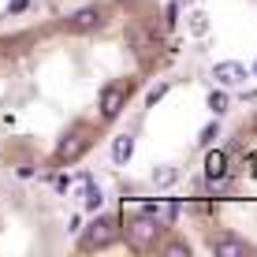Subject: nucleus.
Returning <instances> with one entry per match:
<instances>
[{"label": "nucleus", "instance_id": "3", "mask_svg": "<svg viewBox=\"0 0 257 257\" xmlns=\"http://www.w3.org/2000/svg\"><path fill=\"white\" fill-rule=\"evenodd\" d=\"M86 146H90V138H86V131H82V127L67 131V135H64V142H60V149H56V161H60V164H71V161H78Z\"/></svg>", "mask_w": 257, "mask_h": 257}, {"label": "nucleus", "instance_id": "19", "mask_svg": "<svg viewBox=\"0 0 257 257\" xmlns=\"http://www.w3.org/2000/svg\"><path fill=\"white\" fill-rule=\"evenodd\" d=\"M212 138H216V123H209V127L201 131V142H212Z\"/></svg>", "mask_w": 257, "mask_h": 257}, {"label": "nucleus", "instance_id": "10", "mask_svg": "<svg viewBox=\"0 0 257 257\" xmlns=\"http://www.w3.org/2000/svg\"><path fill=\"white\" fill-rule=\"evenodd\" d=\"M149 212H153L157 220H175V216H179V205H175V201H168V205H161V209H149Z\"/></svg>", "mask_w": 257, "mask_h": 257}, {"label": "nucleus", "instance_id": "5", "mask_svg": "<svg viewBox=\"0 0 257 257\" xmlns=\"http://www.w3.org/2000/svg\"><path fill=\"white\" fill-rule=\"evenodd\" d=\"M212 75H216V82L235 86V82H242V78H246V67L238 64V60H224V64H216V67H212Z\"/></svg>", "mask_w": 257, "mask_h": 257}, {"label": "nucleus", "instance_id": "16", "mask_svg": "<svg viewBox=\"0 0 257 257\" xmlns=\"http://www.w3.org/2000/svg\"><path fill=\"white\" fill-rule=\"evenodd\" d=\"M205 26H209V23H205V15L198 12V15H194V23H190V30H194V34H205Z\"/></svg>", "mask_w": 257, "mask_h": 257}, {"label": "nucleus", "instance_id": "17", "mask_svg": "<svg viewBox=\"0 0 257 257\" xmlns=\"http://www.w3.org/2000/svg\"><path fill=\"white\" fill-rule=\"evenodd\" d=\"M164 93H168V86H153V90H149V104H157Z\"/></svg>", "mask_w": 257, "mask_h": 257}, {"label": "nucleus", "instance_id": "4", "mask_svg": "<svg viewBox=\"0 0 257 257\" xmlns=\"http://www.w3.org/2000/svg\"><path fill=\"white\" fill-rule=\"evenodd\" d=\"M123 104H127V86H108V90L101 93V116H104V119L119 116Z\"/></svg>", "mask_w": 257, "mask_h": 257}, {"label": "nucleus", "instance_id": "14", "mask_svg": "<svg viewBox=\"0 0 257 257\" xmlns=\"http://www.w3.org/2000/svg\"><path fill=\"white\" fill-rule=\"evenodd\" d=\"M172 253H175V257H187L190 246H187V242H168V257H172Z\"/></svg>", "mask_w": 257, "mask_h": 257}, {"label": "nucleus", "instance_id": "6", "mask_svg": "<svg viewBox=\"0 0 257 257\" xmlns=\"http://www.w3.org/2000/svg\"><path fill=\"white\" fill-rule=\"evenodd\" d=\"M101 26V8H82L71 15V30H97Z\"/></svg>", "mask_w": 257, "mask_h": 257}, {"label": "nucleus", "instance_id": "18", "mask_svg": "<svg viewBox=\"0 0 257 257\" xmlns=\"http://www.w3.org/2000/svg\"><path fill=\"white\" fill-rule=\"evenodd\" d=\"M26 8H30V0H12V4H8V12H26Z\"/></svg>", "mask_w": 257, "mask_h": 257}, {"label": "nucleus", "instance_id": "2", "mask_svg": "<svg viewBox=\"0 0 257 257\" xmlns=\"http://www.w3.org/2000/svg\"><path fill=\"white\" fill-rule=\"evenodd\" d=\"M157 231H161V220H157L149 209H142V216L127 224V242L135 246V250H146V246H153Z\"/></svg>", "mask_w": 257, "mask_h": 257}, {"label": "nucleus", "instance_id": "20", "mask_svg": "<svg viewBox=\"0 0 257 257\" xmlns=\"http://www.w3.org/2000/svg\"><path fill=\"white\" fill-rule=\"evenodd\" d=\"M253 75H257V64H253Z\"/></svg>", "mask_w": 257, "mask_h": 257}, {"label": "nucleus", "instance_id": "11", "mask_svg": "<svg viewBox=\"0 0 257 257\" xmlns=\"http://www.w3.org/2000/svg\"><path fill=\"white\" fill-rule=\"evenodd\" d=\"M153 183H157V187H168V183H175V168H157V175H153Z\"/></svg>", "mask_w": 257, "mask_h": 257}, {"label": "nucleus", "instance_id": "1", "mask_svg": "<svg viewBox=\"0 0 257 257\" xmlns=\"http://www.w3.org/2000/svg\"><path fill=\"white\" fill-rule=\"evenodd\" d=\"M116 235H119V224H116V220H112V216H97L93 224L82 231L78 246H82V250H104V246L116 242Z\"/></svg>", "mask_w": 257, "mask_h": 257}, {"label": "nucleus", "instance_id": "13", "mask_svg": "<svg viewBox=\"0 0 257 257\" xmlns=\"http://www.w3.org/2000/svg\"><path fill=\"white\" fill-rule=\"evenodd\" d=\"M209 108L216 112V116H220V112H227V97H224V93H212V97H209Z\"/></svg>", "mask_w": 257, "mask_h": 257}, {"label": "nucleus", "instance_id": "7", "mask_svg": "<svg viewBox=\"0 0 257 257\" xmlns=\"http://www.w3.org/2000/svg\"><path fill=\"white\" fill-rule=\"evenodd\" d=\"M205 175H209V179H224V175H227V153L212 149V153L205 157Z\"/></svg>", "mask_w": 257, "mask_h": 257}, {"label": "nucleus", "instance_id": "9", "mask_svg": "<svg viewBox=\"0 0 257 257\" xmlns=\"http://www.w3.org/2000/svg\"><path fill=\"white\" fill-rule=\"evenodd\" d=\"M212 253L216 257H238V253H246V246L238 242V238H220V242L212 246Z\"/></svg>", "mask_w": 257, "mask_h": 257}, {"label": "nucleus", "instance_id": "12", "mask_svg": "<svg viewBox=\"0 0 257 257\" xmlns=\"http://www.w3.org/2000/svg\"><path fill=\"white\" fill-rule=\"evenodd\" d=\"M101 201H104V194H101V190L86 187V209H101Z\"/></svg>", "mask_w": 257, "mask_h": 257}, {"label": "nucleus", "instance_id": "8", "mask_svg": "<svg viewBox=\"0 0 257 257\" xmlns=\"http://www.w3.org/2000/svg\"><path fill=\"white\" fill-rule=\"evenodd\" d=\"M131 153H135V138H131V135H119L116 146H112V161H116V164H127Z\"/></svg>", "mask_w": 257, "mask_h": 257}, {"label": "nucleus", "instance_id": "15", "mask_svg": "<svg viewBox=\"0 0 257 257\" xmlns=\"http://www.w3.org/2000/svg\"><path fill=\"white\" fill-rule=\"evenodd\" d=\"M175 19H179V4H168V8H164V23L175 26Z\"/></svg>", "mask_w": 257, "mask_h": 257}]
</instances>
